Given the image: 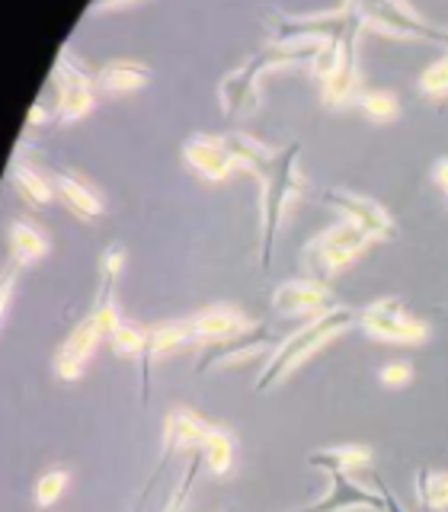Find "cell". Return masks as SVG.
Listing matches in <instances>:
<instances>
[{
	"mask_svg": "<svg viewBox=\"0 0 448 512\" xmlns=\"http://www.w3.org/2000/svg\"><path fill=\"white\" fill-rule=\"evenodd\" d=\"M68 484H71V474L61 471V468L42 474L39 484H36V503H39V509H52L61 500V493H64V487H68Z\"/></svg>",
	"mask_w": 448,
	"mask_h": 512,
	"instance_id": "obj_28",
	"label": "cell"
},
{
	"mask_svg": "<svg viewBox=\"0 0 448 512\" xmlns=\"http://www.w3.org/2000/svg\"><path fill=\"white\" fill-rule=\"evenodd\" d=\"M10 292H13V272L7 269V276H4V295H0V314H7V304H10Z\"/></svg>",
	"mask_w": 448,
	"mask_h": 512,
	"instance_id": "obj_32",
	"label": "cell"
},
{
	"mask_svg": "<svg viewBox=\"0 0 448 512\" xmlns=\"http://www.w3.org/2000/svg\"><path fill=\"white\" fill-rule=\"evenodd\" d=\"M109 346L119 352V356H128V359H135V356H144L148 352V330H141L135 324H122L109 333Z\"/></svg>",
	"mask_w": 448,
	"mask_h": 512,
	"instance_id": "obj_26",
	"label": "cell"
},
{
	"mask_svg": "<svg viewBox=\"0 0 448 512\" xmlns=\"http://www.w3.org/2000/svg\"><path fill=\"white\" fill-rule=\"evenodd\" d=\"M58 196L64 199V205H68L77 218H87V221L100 218L103 208H106L103 199L96 196V189L87 180L74 176V173H61L58 176Z\"/></svg>",
	"mask_w": 448,
	"mask_h": 512,
	"instance_id": "obj_20",
	"label": "cell"
},
{
	"mask_svg": "<svg viewBox=\"0 0 448 512\" xmlns=\"http://www.w3.org/2000/svg\"><path fill=\"white\" fill-rule=\"evenodd\" d=\"M346 509H365V512H384V493L375 487H365L362 480L349 474H330V487L317 503L301 506L295 512H346Z\"/></svg>",
	"mask_w": 448,
	"mask_h": 512,
	"instance_id": "obj_11",
	"label": "cell"
},
{
	"mask_svg": "<svg viewBox=\"0 0 448 512\" xmlns=\"http://www.w3.org/2000/svg\"><path fill=\"white\" fill-rule=\"evenodd\" d=\"M106 340V327H103V320L100 314H90L84 317L80 324L68 333V340L61 343L58 349V356H55V375L61 381H77V378H84L87 372V365L93 359V352L100 349V343Z\"/></svg>",
	"mask_w": 448,
	"mask_h": 512,
	"instance_id": "obj_9",
	"label": "cell"
},
{
	"mask_svg": "<svg viewBox=\"0 0 448 512\" xmlns=\"http://www.w3.org/2000/svg\"><path fill=\"white\" fill-rule=\"evenodd\" d=\"M10 247H13L16 260L29 266V263H39L52 244H48V237L36 228V224L13 221V228H10Z\"/></svg>",
	"mask_w": 448,
	"mask_h": 512,
	"instance_id": "obj_21",
	"label": "cell"
},
{
	"mask_svg": "<svg viewBox=\"0 0 448 512\" xmlns=\"http://www.w3.org/2000/svg\"><path fill=\"white\" fill-rule=\"evenodd\" d=\"M192 343H196V333H192L189 317L186 320H167V324L151 327L148 330V352H144V378H148V368L154 362H164Z\"/></svg>",
	"mask_w": 448,
	"mask_h": 512,
	"instance_id": "obj_15",
	"label": "cell"
},
{
	"mask_svg": "<svg viewBox=\"0 0 448 512\" xmlns=\"http://www.w3.org/2000/svg\"><path fill=\"white\" fill-rule=\"evenodd\" d=\"M359 109L378 125H391L400 119V103H397V96L388 90H365L359 96Z\"/></svg>",
	"mask_w": 448,
	"mask_h": 512,
	"instance_id": "obj_25",
	"label": "cell"
},
{
	"mask_svg": "<svg viewBox=\"0 0 448 512\" xmlns=\"http://www.w3.org/2000/svg\"><path fill=\"white\" fill-rule=\"evenodd\" d=\"M426 512H429V509H426Z\"/></svg>",
	"mask_w": 448,
	"mask_h": 512,
	"instance_id": "obj_34",
	"label": "cell"
},
{
	"mask_svg": "<svg viewBox=\"0 0 448 512\" xmlns=\"http://www.w3.org/2000/svg\"><path fill=\"white\" fill-rule=\"evenodd\" d=\"M208 432H212V426H208L202 416L196 410L189 407H173L170 416H167V426H164V436H167V452H192V448H202Z\"/></svg>",
	"mask_w": 448,
	"mask_h": 512,
	"instance_id": "obj_16",
	"label": "cell"
},
{
	"mask_svg": "<svg viewBox=\"0 0 448 512\" xmlns=\"http://www.w3.org/2000/svg\"><path fill=\"white\" fill-rule=\"evenodd\" d=\"M266 346H269V333L260 324L253 333L237 336V340H231V343L205 346L202 349V359L196 362V372L202 375V372H215V368H224V365H237V362L256 359V356H263Z\"/></svg>",
	"mask_w": 448,
	"mask_h": 512,
	"instance_id": "obj_14",
	"label": "cell"
},
{
	"mask_svg": "<svg viewBox=\"0 0 448 512\" xmlns=\"http://www.w3.org/2000/svg\"><path fill=\"white\" fill-rule=\"evenodd\" d=\"M436 183L445 189V196H448V157L436 164Z\"/></svg>",
	"mask_w": 448,
	"mask_h": 512,
	"instance_id": "obj_33",
	"label": "cell"
},
{
	"mask_svg": "<svg viewBox=\"0 0 448 512\" xmlns=\"http://www.w3.org/2000/svg\"><path fill=\"white\" fill-rule=\"evenodd\" d=\"M52 77L58 84V119L77 122V119L90 116V109L96 106V77H90L84 68H80L68 48L61 52Z\"/></svg>",
	"mask_w": 448,
	"mask_h": 512,
	"instance_id": "obj_7",
	"label": "cell"
},
{
	"mask_svg": "<svg viewBox=\"0 0 448 512\" xmlns=\"http://www.w3.org/2000/svg\"><path fill=\"white\" fill-rule=\"evenodd\" d=\"M272 308L285 317H317L333 308V292L327 288V282L314 276L288 279L272 292Z\"/></svg>",
	"mask_w": 448,
	"mask_h": 512,
	"instance_id": "obj_12",
	"label": "cell"
},
{
	"mask_svg": "<svg viewBox=\"0 0 448 512\" xmlns=\"http://www.w3.org/2000/svg\"><path fill=\"white\" fill-rule=\"evenodd\" d=\"M122 266H125V253H122V247H109V250L103 253V263H100L103 285H112V282H116V276L122 272Z\"/></svg>",
	"mask_w": 448,
	"mask_h": 512,
	"instance_id": "obj_30",
	"label": "cell"
},
{
	"mask_svg": "<svg viewBox=\"0 0 448 512\" xmlns=\"http://www.w3.org/2000/svg\"><path fill=\"white\" fill-rule=\"evenodd\" d=\"M372 480H375V487L384 493V512H404V506H400V500H397V496L388 490V484H384L381 477H372Z\"/></svg>",
	"mask_w": 448,
	"mask_h": 512,
	"instance_id": "obj_31",
	"label": "cell"
},
{
	"mask_svg": "<svg viewBox=\"0 0 448 512\" xmlns=\"http://www.w3.org/2000/svg\"><path fill=\"white\" fill-rule=\"evenodd\" d=\"M378 378H381V384L384 388H404V384H410L413 381V365L410 362H388L378 372Z\"/></svg>",
	"mask_w": 448,
	"mask_h": 512,
	"instance_id": "obj_29",
	"label": "cell"
},
{
	"mask_svg": "<svg viewBox=\"0 0 448 512\" xmlns=\"http://www.w3.org/2000/svg\"><path fill=\"white\" fill-rule=\"evenodd\" d=\"M365 20H362V7L356 4L352 7V16L343 29V39H340V55H336L333 64V74L324 80V103L327 106H343L356 96L359 87V32H362Z\"/></svg>",
	"mask_w": 448,
	"mask_h": 512,
	"instance_id": "obj_6",
	"label": "cell"
},
{
	"mask_svg": "<svg viewBox=\"0 0 448 512\" xmlns=\"http://www.w3.org/2000/svg\"><path fill=\"white\" fill-rule=\"evenodd\" d=\"M356 324H359V314L352 308H346V304H333L330 311L308 317V324H301L295 333H288L285 340L276 346V352L269 356L260 378H256V391L266 394L272 388H279V384L292 372H298L314 352H320L327 343H333L336 336H343Z\"/></svg>",
	"mask_w": 448,
	"mask_h": 512,
	"instance_id": "obj_1",
	"label": "cell"
},
{
	"mask_svg": "<svg viewBox=\"0 0 448 512\" xmlns=\"http://www.w3.org/2000/svg\"><path fill=\"white\" fill-rule=\"evenodd\" d=\"M183 157L192 170H196L199 176H205V180H212V183H224L237 170L228 144H224V135L221 138H215V135L189 138L186 148H183Z\"/></svg>",
	"mask_w": 448,
	"mask_h": 512,
	"instance_id": "obj_13",
	"label": "cell"
},
{
	"mask_svg": "<svg viewBox=\"0 0 448 512\" xmlns=\"http://www.w3.org/2000/svg\"><path fill=\"white\" fill-rule=\"evenodd\" d=\"M10 176H13V183H16V189H20V196L32 205V208H42V205H48L55 199V186L45 180L42 173H36L32 167H23V164H13V170H10Z\"/></svg>",
	"mask_w": 448,
	"mask_h": 512,
	"instance_id": "obj_23",
	"label": "cell"
},
{
	"mask_svg": "<svg viewBox=\"0 0 448 512\" xmlns=\"http://www.w3.org/2000/svg\"><path fill=\"white\" fill-rule=\"evenodd\" d=\"M420 93L432 103H445L448 100V52L420 74Z\"/></svg>",
	"mask_w": 448,
	"mask_h": 512,
	"instance_id": "obj_27",
	"label": "cell"
},
{
	"mask_svg": "<svg viewBox=\"0 0 448 512\" xmlns=\"http://www.w3.org/2000/svg\"><path fill=\"white\" fill-rule=\"evenodd\" d=\"M298 144H288V148L276 151V160H272V170L263 180V208H260V269L269 272L272 266V247H276V237L282 228V218L288 212L301 192H304V176L298 170Z\"/></svg>",
	"mask_w": 448,
	"mask_h": 512,
	"instance_id": "obj_2",
	"label": "cell"
},
{
	"mask_svg": "<svg viewBox=\"0 0 448 512\" xmlns=\"http://www.w3.org/2000/svg\"><path fill=\"white\" fill-rule=\"evenodd\" d=\"M372 237H368L362 228L349 221L333 224V228L320 231L308 247H304V266L314 272V279H330L336 272H343L346 266H352L359 256L368 250Z\"/></svg>",
	"mask_w": 448,
	"mask_h": 512,
	"instance_id": "obj_3",
	"label": "cell"
},
{
	"mask_svg": "<svg viewBox=\"0 0 448 512\" xmlns=\"http://www.w3.org/2000/svg\"><path fill=\"white\" fill-rule=\"evenodd\" d=\"M151 80L148 64L141 61H128V58H116L106 61L100 71H96V90L109 93V96H122V93H135Z\"/></svg>",
	"mask_w": 448,
	"mask_h": 512,
	"instance_id": "obj_18",
	"label": "cell"
},
{
	"mask_svg": "<svg viewBox=\"0 0 448 512\" xmlns=\"http://www.w3.org/2000/svg\"><path fill=\"white\" fill-rule=\"evenodd\" d=\"M308 464L327 474H349L356 477L372 468V448L368 445H333V448H317L308 455Z\"/></svg>",
	"mask_w": 448,
	"mask_h": 512,
	"instance_id": "obj_17",
	"label": "cell"
},
{
	"mask_svg": "<svg viewBox=\"0 0 448 512\" xmlns=\"http://www.w3.org/2000/svg\"><path fill=\"white\" fill-rule=\"evenodd\" d=\"M189 324H192V333H196V343L202 349L218 346V343H231L237 336H247L260 327L250 314L234 308V304H212V308L192 314Z\"/></svg>",
	"mask_w": 448,
	"mask_h": 512,
	"instance_id": "obj_10",
	"label": "cell"
},
{
	"mask_svg": "<svg viewBox=\"0 0 448 512\" xmlns=\"http://www.w3.org/2000/svg\"><path fill=\"white\" fill-rule=\"evenodd\" d=\"M224 144H228V151H231L237 167H244V170L260 176V180H266L269 170H272V160H276V151H269L266 144H260V141L244 135V132L224 135Z\"/></svg>",
	"mask_w": 448,
	"mask_h": 512,
	"instance_id": "obj_19",
	"label": "cell"
},
{
	"mask_svg": "<svg viewBox=\"0 0 448 512\" xmlns=\"http://www.w3.org/2000/svg\"><path fill=\"white\" fill-rule=\"evenodd\" d=\"M359 324L365 336H372L378 343H394V346H420L429 340V327L423 320H416L400 298H381L372 301L359 314Z\"/></svg>",
	"mask_w": 448,
	"mask_h": 512,
	"instance_id": "obj_4",
	"label": "cell"
},
{
	"mask_svg": "<svg viewBox=\"0 0 448 512\" xmlns=\"http://www.w3.org/2000/svg\"><path fill=\"white\" fill-rule=\"evenodd\" d=\"M416 493H420L423 509L448 512V471L420 468V474H416Z\"/></svg>",
	"mask_w": 448,
	"mask_h": 512,
	"instance_id": "obj_24",
	"label": "cell"
},
{
	"mask_svg": "<svg viewBox=\"0 0 448 512\" xmlns=\"http://www.w3.org/2000/svg\"><path fill=\"white\" fill-rule=\"evenodd\" d=\"M202 458H205V468L212 471L215 477H224L231 471L234 464V439L228 429L221 426H212V432H208V439L202 445Z\"/></svg>",
	"mask_w": 448,
	"mask_h": 512,
	"instance_id": "obj_22",
	"label": "cell"
},
{
	"mask_svg": "<svg viewBox=\"0 0 448 512\" xmlns=\"http://www.w3.org/2000/svg\"><path fill=\"white\" fill-rule=\"evenodd\" d=\"M359 7H362L365 26L381 32V36L420 39V42L439 45L448 52V29L432 26L429 20H423L416 7H410V4H359Z\"/></svg>",
	"mask_w": 448,
	"mask_h": 512,
	"instance_id": "obj_5",
	"label": "cell"
},
{
	"mask_svg": "<svg viewBox=\"0 0 448 512\" xmlns=\"http://www.w3.org/2000/svg\"><path fill=\"white\" fill-rule=\"evenodd\" d=\"M324 202L330 208H336V212L343 215V221L362 228L372 240H394V234H397V224H394L391 212L375 199L359 196V192H349V189H327Z\"/></svg>",
	"mask_w": 448,
	"mask_h": 512,
	"instance_id": "obj_8",
	"label": "cell"
}]
</instances>
